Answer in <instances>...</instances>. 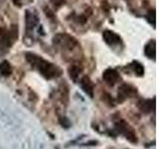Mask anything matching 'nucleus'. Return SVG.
I'll return each instance as SVG.
<instances>
[{
    "label": "nucleus",
    "mask_w": 159,
    "mask_h": 149,
    "mask_svg": "<svg viewBox=\"0 0 159 149\" xmlns=\"http://www.w3.org/2000/svg\"><path fill=\"white\" fill-rule=\"evenodd\" d=\"M25 58H26L27 62L31 65L32 67L36 69L45 79H51L58 78L59 76H61L62 71L57 66H55L54 64L37 56V55L28 52L25 54Z\"/></svg>",
    "instance_id": "f257e3e1"
},
{
    "label": "nucleus",
    "mask_w": 159,
    "mask_h": 149,
    "mask_svg": "<svg viewBox=\"0 0 159 149\" xmlns=\"http://www.w3.org/2000/svg\"><path fill=\"white\" fill-rule=\"evenodd\" d=\"M114 128H116L117 133L122 134L130 143H133V144L137 143L138 139H137L136 132L134 131V129L129 125L128 122H126L125 120L120 119V120L116 121L114 123Z\"/></svg>",
    "instance_id": "f03ea898"
},
{
    "label": "nucleus",
    "mask_w": 159,
    "mask_h": 149,
    "mask_svg": "<svg viewBox=\"0 0 159 149\" xmlns=\"http://www.w3.org/2000/svg\"><path fill=\"white\" fill-rule=\"evenodd\" d=\"M18 37V30L16 26H12L11 29L5 30L0 29V41L3 46L9 48L12 46V44L16 41Z\"/></svg>",
    "instance_id": "7ed1b4c3"
},
{
    "label": "nucleus",
    "mask_w": 159,
    "mask_h": 149,
    "mask_svg": "<svg viewBox=\"0 0 159 149\" xmlns=\"http://www.w3.org/2000/svg\"><path fill=\"white\" fill-rule=\"evenodd\" d=\"M136 93H137V89L134 87L130 86V84H123L119 87L118 92H117L118 102H122L125 101L126 98L134 97L136 94Z\"/></svg>",
    "instance_id": "20e7f679"
},
{
    "label": "nucleus",
    "mask_w": 159,
    "mask_h": 149,
    "mask_svg": "<svg viewBox=\"0 0 159 149\" xmlns=\"http://www.w3.org/2000/svg\"><path fill=\"white\" fill-rule=\"evenodd\" d=\"M54 42L56 44L61 45L62 47L68 48L69 50H72L76 45H78V42L76 41V39L69 36V35H66V34L57 35V36L54 38Z\"/></svg>",
    "instance_id": "39448f33"
},
{
    "label": "nucleus",
    "mask_w": 159,
    "mask_h": 149,
    "mask_svg": "<svg viewBox=\"0 0 159 149\" xmlns=\"http://www.w3.org/2000/svg\"><path fill=\"white\" fill-rule=\"evenodd\" d=\"M120 74L114 69H107L102 73V79L109 86H114L120 81Z\"/></svg>",
    "instance_id": "423d86ee"
},
{
    "label": "nucleus",
    "mask_w": 159,
    "mask_h": 149,
    "mask_svg": "<svg viewBox=\"0 0 159 149\" xmlns=\"http://www.w3.org/2000/svg\"><path fill=\"white\" fill-rule=\"evenodd\" d=\"M102 38L104 40V42L108 45H117L121 42V38L119 37V35L116 33H114L113 31L111 30H104L102 33Z\"/></svg>",
    "instance_id": "0eeeda50"
},
{
    "label": "nucleus",
    "mask_w": 159,
    "mask_h": 149,
    "mask_svg": "<svg viewBox=\"0 0 159 149\" xmlns=\"http://www.w3.org/2000/svg\"><path fill=\"white\" fill-rule=\"evenodd\" d=\"M81 87L83 88V91L86 93L89 97H93L94 84L89 77L86 76L81 79Z\"/></svg>",
    "instance_id": "6e6552de"
},
{
    "label": "nucleus",
    "mask_w": 159,
    "mask_h": 149,
    "mask_svg": "<svg viewBox=\"0 0 159 149\" xmlns=\"http://www.w3.org/2000/svg\"><path fill=\"white\" fill-rule=\"evenodd\" d=\"M155 106V98L151 99H143V101L138 102V108L139 111L143 113H149Z\"/></svg>",
    "instance_id": "1a4fd4ad"
},
{
    "label": "nucleus",
    "mask_w": 159,
    "mask_h": 149,
    "mask_svg": "<svg viewBox=\"0 0 159 149\" xmlns=\"http://www.w3.org/2000/svg\"><path fill=\"white\" fill-rule=\"evenodd\" d=\"M144 53H145V56L149 59H152L153 61H155L156 58V43L154 40L149 41L146 45L145 48H144Z\"/></svg>",
    "instance_id": "9d476101"
},
{
    "label": "nucleus",
    "mask_w": 159,
    "mask_h": 149,
    "mask_svg": "<svg viewBox=\"0 0 159 149\" xmlns=\"http://www.w3.org/2000/svg\"><path fill=\"white\" fill-rule=\"evenodd\" d=\"M38 22H39V20L36 15L31 13L30 11H26V29H27V31L33 30L34 27L38 24Z\"/></svg>",
    "instance_id": "9b49d317"
},
{
    "label": "nucleus",
    "mask_w": 159,
    "mask_h": 149,
    "mask_svg": "<svg viewBox=\"0 0 159 149\" xmlns=\"http://www.w3.org/2000/svg\"><path fill=\"white\" fill-rule=\"evenodd\" d=\"M0 74L3 77H9L12 74V67L6 60H4V61L0 63Z\"/></svg>",
    "instance_id": "f8f14e48"
},
{
    "label": "nucleus",
    "mask_w": 159,
    "mask_h": 149,
    "mask_svg": "<svg viewBox=\"0 0 159 149\" xmlns=\"http://www.w3.org/2000/svg\"><path fill=\"white\" fill-rule=\"evenodd\" d=\"M130 67L132 69V71L134 72V74H135L137 77H142L144 74V67L139 62L133 61L130 64Z\"/></svg>",
    "instance_id": "ddd939ff"
},
{
    "label": "nucleus",
    "mask_w": 159,
    "mask_h": 149,
    "mask_svg": "<svg viewBox=\"0 0 159 149\" xmlns=\"http://www.w3.org/2000/svg\"><path fill=\"white\" fill-rule=\"evenodd\" d=\"M69 76L71 78L74 82H77V79L80 76V73H81V69H80L76 65H73L69 68Z\"/></svg>",
    "instance_id": "4468645a"
},
{
    "label": "nucleus",
    "mask_w": 159,
    "mask_h": 149,
    "mask_svg": "<svg viewBox=\"0 0 159 149\" xmlns=\"http://www.w3.org/2000/svg\"><path fill=\"white\" fill-rule=\"evenodd\" d=\"M59 123L62 127L66 128V129H68L72 126V122L70 121V119L66 116H60L59 117Z\"/></svg>",
    "instance_id": "2eb2a0df"
},
{
    "label": "nucleus",
    "mask_w": 159,
    "mask_h": 149,
    "mask_svg": "<svg viewBox=\"0 0 159 149\" xmlns=\"http://www.w3.org/2000/svg\"><path fill=\"white\" fill-rule=\"evenodd\" d=\"M146 19L147 21L153 25V27H155V23H156V14H155V10H151L149 11L148 14L146 15Z\"/></svg>",
    "instance_id": "dca6fc26"
},
{
    "label": "nucleus",
    "mask_w": 159,
    "mask_h": 149,
    "mask_svg": "<svg viewBox=\"0 0 159 149\" xmlns=\"http://www.w3.org/2000/svg\"><path fill=\"white\" fill-rule=\"evenodd\" d=\"M51 2L55 8H60L65 4V0H51Z\"/></svg>",
    "instance_id": "f3484780"
},
{
    "label": "nucleus",
    "mask_w": 159,
    "mask_h": 149,
    "mask_svg": "<svg viewBox=\"0 0 159 149\" xmlns=\"http://www.w3.org/2000/svg\"><path fill=\"white\" fill-rule=\"evenodd\" d=\"M84 146H89V145H92V146H96V145H98V141H96V140H92V141H89V142H87L86 144H83Z\"/></svg>",
    "instance_id": "a211bd4d"
},
{
    "label": "nucleus",
    "mask_w": 159,
    "mask_h": 149,
    "mask_svg": "<svg viewBox=\"0 0 159 149\" xmlns=\"http://www.w3.org/2000/svg\"><path fill=\"white\" fill-rule=\"evenodd\" d=\"M13 3L16 5V6H19V7L22 6V2L20 1V0H13Z\"/></svg>",
    "instance_id": "6ab92c4d"
}]
</instances>
